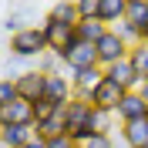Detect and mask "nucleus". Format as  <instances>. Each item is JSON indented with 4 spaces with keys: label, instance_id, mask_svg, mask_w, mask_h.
<instances>
[{
    "label": "nucleus",
    "instance_id": "obj_2",
    "mask_svg": "<svg viewBox=\"0 0 148 148\" xmlns=\"http://www.w3.org/2000/svg\"><path fill=\"white\" fill-rule=\"evenodd\" d=\"M7 54H14V57H20V61L37 64V61L47 54V37H44V30H40V24H34V27H27V30H20V34H14V37H10Z\"/></svg>",
    "mask_w": 148,
    "mask_h": 148
},
{
    "label": "nucleus",
    "instance_id": "obj_21",
    "mask_svg": "<svg viewBox=\"0 0 148 148\" xmlns=\"http://www.w3.org/2000/svg\"><path fill=\"white\" fill-rule=\"evenodd\" d=\"M34 135H37V138H44V141L57 138V135H64V118L57 114V118H51V121H40V125H34Z\"/></svg>",
    "mask_w": 148,
    "mask_h": 148
},
{
    "label": "nucleus",
    "instance_id": "obj_13",
    "mask_svg": "<svg viewBox=\"0 0 148 148\" xmlns=\"http://www.w3.org/2000/svg\"><path fill=\"white\" fill-rule=\"evenodd\" d=\"M141 44H148V0H128V14H125Z\"/></svg>",
    "mask_w": 148,
    "mask_h": 148
},
{
    "label": "nucleus",
    "instance_id": "obj_17",
    "mask_svg": "<svg viewBox=\"0 0 148 148\" xmlns=\"http://www.w3.org/2000/svg\"><path fill=\"white\" fill-rule=\"evenodd\" d=\"M47 17L61 20V24H67V27H77V24H81V14H77V0H61V3H54V7L47 10Z\"/></svg>",
    "mask_w": 148,
    "mask_h": 148
},
{
    "label": "nucleus",
    "instance_id": "obj_5",
    "mask_svg": "<svg viewBox=\"0 0 148 148\" xmlns=\"http://www.w3.org/2000/svg\"><path fill=\"white\" fill-rule=\"evenodd\" d=\"M61 61H64V71L74 74V71H84V67H98V51H94V44L74 40L64 54H61Z\"/></svg>",
    "mask_w": 148,
    "mask_h": 148
},
{
    "label": "nucleus",
    "instance_id": "obj_30",
    "mask_svg": "<svg viewBox=\"0 0 148 148\" xmlns=\"http://www.w3.org/2000/svg\"><path fill=\"white\" fill-rule=\"evenodd\" d=\"M0 148H3V145H0Z\"/></svg>",
    "mask_w": 148,
    "mask_h": 148
},
{
    "label": "nucleus",
    "instance_id": "obj_19",
    "mask_svg": "<svg viewBox=\"0 0 148 148\" xmlns=\"http://www.w3.org/2000/svg\"><path fill=\"white\" fill-rule=\"evenodd\" d=\"M128 64L135 67L138 81H148V44H135L128 51Z\"/></svg>",
    "mask_w": 148,
    "mask_h": 148
},
{
    "label": "nucleus",
    "instance_id": "obj_23",
    "mask_svg": "<svg viewBox=\"0 0 148 148\" xmlns=\"http://www.w3.org/2000/svg\"><path fill=\"white\" fill-rule=\"evenodd\" d=\"M57 114H61V108H57V104H51V101H37V104H34V125L51 121V118H57Z\"/></svg>",
    "mask_w": 148,
    "mask_h": 148
},
{
    "label": "nucleus",
    "instance_id": "obj_1",
    "mask_svg": "<svg viewBox=\"0 0 148 148\" xmlns=\"http://www.w3.org/2000/svg\"><path fill=\"white\" fill-rule=\"evenodd\" d=\"M91 104L84 101V98H74V101H67L64 108H61V118H64V135L67 138H74L77 145H84V141H91Z\"/></svg>",
    "mask_w": 148,
    "mask_h": 148
},
{
    "label": "nucleus",
    "instance_id": "obj_20",
    "mask_svg": "<svg viewBox=\"0 0 148 148\" xmlns=\"http://www.w3.org/2000/svg\"><path fill=\"white\" fill-rule=\"evenodd\" d=\"M114 131V114H108V111H91V135L98 138V135H111Z\"/></svg>",
    "mask_w": 148,
    "mask_h": 148
},
{
    "label": "nucleus",
    "instance_id": "obj_26",
    "mask_svg": "<svg viewBox=\"0 0 148 148\" xmlns=\"http://www.w3.org/2000/svg\"><path fill=\"white\" fill-rule=\"evenodd\" d=\"M81 148H114V135H98V138L84 141Z\"/></svg>",
    "mask_w": 148,
    "mask_h": 148
},
{
    "label": "nucleus",
    "instance_id": "obj_27",
    "mask_svg": "<svg viewBox=\"0 0 148 148\" xmlns=\"http://www.w3.org/2000/svg\"><path fill=\"white\" fill-rule=\"evenodd\" d=\"M47 148H81L74 138H67V135H57V138H51L47 141Z\"/></svg>",
    "mask_w": 148,
    "mask_h": 148
},
{
    "label": "nucleus",
    "instance_id": "obj_4",
    "mask_svg": "<svg viewBox=\"0 0 148 148\" xmlns=\"http://www.w3.org/2000/svg\"><path fill=\"white\" fill-rule=\"evenodd\" d=\"M40 30H44V37H47V51H51V54H57V57H61L67 47L77 40L74 27H67V24H61V20H54V17H44Z\"/></svg>",
    "mask_w": 148,
    "mask_h": 148
},
{
    "label": "nucleus",
    "instance_id": "obj_15",
    "mask_svg": "<svg viewBox=\"0 0 148 148\" xmlns=\"http://www.w3.org/2000/svg\"><path fill=\"white\" fill-rule=\"evenodd\" d=\"M125 14H128V0H101V10H98V20H101L104 27H114V24H121L125 20Z\"/></svg>",
    "mask_w": 148,
    "mask_h": 148
},
{
    "label": "nucleus",
    "instance_id": "obj_6",
    "mask_svg": "<svg viewBox=\"0 0 148 148\" xmlns=\"http://www.w3.org/2000/svg\"><path fill=\"white\" fill-rule=\"evenodd\" d=\"M44 88H47V74H40L34 67V71H27L24 77H17V98L27 104H37L44 101Z\"/></svg>",
    "mask_w": 148,
    "mask_h": 148
},
{
    "label": "nucleus",
    "instance_id": "obj_25",
    "mask_svg": "<svg viewBox=\"0 0 148 148\" xmlns=\"http://www.w3.org/2000/svg\"><path fill=\"white\" fill-rule=\"evenodd\" d=\"M14 101H17V84L0 77V108H7V104H14Z\"/></svg>",
    "mask_w": 148,
    "mask_h": 148
},
{
    "label": "nucleus",
    "instance_id": "obj_28",
    "mask_svg": "<svg viewBox=\"0 0 148 148\" xmlns=\"http://www.w3.org/2000/svg\"><path fill=\"white\" fill-rule=\"evenodd\" d=\"M24 148H47V141H44V138H37V135H34V138H30V141H27Z\"/></svg>",
    "mask_w": 148,
    "mask_h": 148
},
{
    "label": "nucleus",
    "instance_id": "obj_11",
    "mask_svg": "<svg viewBox=\"0 0 148 148\" xmlns=\"http://www.w3.org/2000/svg\"><path fill=\"white\" fill-rule=\"evenodd\" d=\"M104 81V71L101 67H84V71H74L71 74V88H74V98H91V91Z\"/></svg>",
    "mask_w": 148,
    "mask_h": 148
},
{
    "label": "nucleus",
    "instance_id": "obj_8",
    "mask_svg": "<svg viewBox=\"0 0 148 148\" xmlns=\"http://www.w3.org/2000/svg\"><path fill=\"white\" fill-rule=\"evenodd\" d=\"M114 118H118L121 125H131V121H145V118H148V104H145V98H141L138 91H128L125 98H121L118 111H114Z\"/></svg>",
    "mask_w": 148,
    "mask_h": 148
},
{
    "label": "nucleus",
    "instance_id": "obj_3",
    "mask_svg": "<svg viewBox=\"0 0 148 148\" xmlns=\"http://www.w3.org/2000/svg\"><path fill=\"white\" fill-rule=\"evenodd\" d=\"M94 51H98V67H111V64H118V61H128V51H131V44H125L114 30H108V34L94 44Z\"/></svg>",
    "mask_w": 148,
    "mask_h": 148
},
{
    "label": "nucleus",
    "instance_id": "obj_18",
    "mask_svg": "<svg viewBox=\"0 0 148 148\" xmlns=\"http://www.w3.org/2000/svg\"><path fill=\"white\" fill-rule=\"evenodd\" d=\"M74 34H77L81 44H98V40L108 34V27H104L101 20H81V24L74 27Z\"/></svg>",
    "mask_w": 148,
    "mask_h": 148
},
{
    "label": "nucleus",
    "instance_id": "obj_29",
    "mask_svg": "<svg viewBox=\"0 0 148 148\" xmlns=\"http://www.w3.org/2000/svg\"><path fill=\"white\" fill-rule=\"evenodd\" d=\"M138 94L145 98V104H148V81H141V84H138Z\"/></svg>",
    "mask_w": 148,
    "mask_h": 148
},
{
    "label": "nucleus",
    "instance_id": "obj_12",
    "mask_svg": "<svg viewBox=\"0 0 148 148\" xmlns=\"http://www.w3.org/2000/svg\"><path fill=\"white\" fill-rule=\"evenodd\" d=\"M3 125H24V128H34V104L27 101H14L7 104V108H0V128Z\"/></svg>",
    "mask_w": 148,
    "mask_h": 148
},
{
    "label": "nucleus",
    "instance_id": "obj_24",
    "mask_svg": "<svg viewBox=\"0 0 148 148\" xmlns=\"http://www.w3.org/2000/svg\"><path fill=\"white\" fill-rule=\"evenodd\" d=\"M98 10H101V0H77L81 20H98Z\"/></svg>",
    "mask_w": 148,
    "mask_h": 148
},
{
    "label": "nucleus",
    "instance_id": "obj_9",
    "mask_svg": "<svg viewBox=\"0 0 148 148\" xmlns=\"http://www.w3.org/2000/svg\"><path fill=\"white\" fill-rule=\"evenodd\" d=\"M44 101L64 108L67 101H74V88H71V74H51L44 88Z\"/></svg>",
    "mask_w": 148,
    "mask_h": 148
},
{
    "label": "nucleus",
    "instance_id": "obj_10",
    "mask_svg": "<svg viewBox=\"0 0 148 148\" xmlns=\"http://www.w3.org/2000/svg\"><path fill=\"white\" fill-rule=\"evenodd\" d=\"M104 81H111L114 88H121V91L128 94V91H138V74H135V67L128 64V61H118V64H111L104 67Z\"/></svg>",
    "mask_w": 148,
    "mask_h": 148
},
{
    "label": "nucleus",
    "instance_id": "obj_7",
    "mask_svg": "<svg viewBox=\"0 0 148 148\" xmlns=\"http://www.w3.org/2000/svg\"><path fill=\"white\" fill-rule=\"evenodd\" d=\"M121 98H125V91H121V88H114L111 81H101V84L91 91L88 104H91V108H98V111H108V114H114V111H118V104H121Z\"/></svg>",
    "mask_w": 148,
    "mask_h": 148
},
{
    "label": "nucleus",
    "instance_id": "obj_14",
    "mask_svg": "<svg viewBox=\"0 0 148 148\" xmlns=\"http://www.w3.org/2000/svg\"><path fill=\"white\" fill-rule=\"evenodd\" d=\"M121 141L125 148H148V118L145 121H131V125H121Z\"/></svg>",
    "mask_w": 148,
    "mask_h": 148
},
{
    "label": "nucleus",
    "instance_id": "obj_16",
    "mask_svg": "<svg viewBox=\"0 0 148 148\" xmlns=\"http://www.w3.org/2000/svg\"><path fill=\"white\" fill-rule=\"evenodd\" d=\"M34 138V128H24V125H3L0 128V145L3 148H24Z\"/></svg>",
    "mask_w": 148,
    "mask_h": 148
},
{
    "label": "nucleus",
    "instance_id": "obj_22",
    "mask_svg": "<svg viewBox=\"0 0 148 148\" xmlns=\"http://www.w3.org/2000/svg\"><path fill=\"white\" fill-rule=\"evenodd\" d=\"M37 71L47 74V77H51V74H64V61H61L57 54H51V51H47V54L37 61Z\"/></svg>",
    "mask_w": 148,
    "mask_h": 148
}]
</instances>
